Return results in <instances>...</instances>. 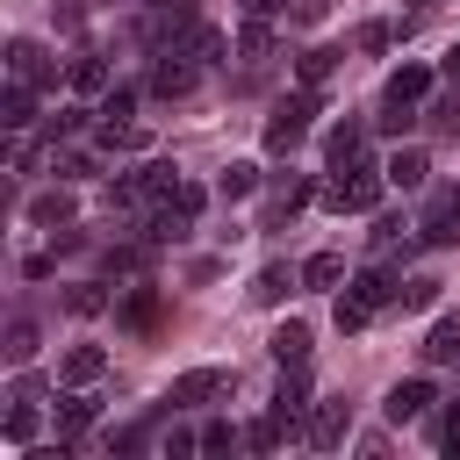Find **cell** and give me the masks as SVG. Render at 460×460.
<instances>
[{"label":"cell","instance_id":"31","mask_svg":"<svg viewBox=\"0 0 460 460\" xmlns=\"http://www.w3.org/2000/svg\"><path fill=\"white\" fill-rule=\"evenodd\" d=\"M72 86H79V93H108V65H101L93 50H79V58H72Z\"/></svg>","mask_w":460,"mask_h":460},{"label":"cell","instance_id":"36","mask_svg":"<svg viewBox=\"0 0 460 460\" xmlns=\"http://www.w3.org/2000/svg\"><path fill=\"white\" fill-rule=\"evenodd\" d=\"M65 309H72V316H101V309H108V295H101L93 280H79V288H65Z\"/></svg>","mask_w":460,"mask_h":460},{"label":"cell","instance_id":"38","mask_svg":"<svg viewBox=\"0 0 460 460\" xmlns=\"http://www.w3.org/2000/svg\"><path fill=\"white\" fill-rule=\"evenodd\" d=\"M86 115H93V108H58V115L43 122V137H50V144H58V137H79V129H86Z\"/></svg>","mask_w":460,"mask_h":460},{"label":"cell","instance_id":"10","mask_svg":"<svg viewBox=\"0 0 460 460\" xmlns=\"http://www.w3.org/2000/svg\"><path fill=\"white\" fill-rule=\"evenodd\" d=\"M316 201V180L309 172H288V180H273V201H266V230H280L295 208H309Z\"/></svg>","mask_w":460,"mask_h":460},{"label":"cell","instance_id":"29","mask_svg":"<svg viewBox=\"0 0 460 460\" xmlns=\"http://www.w3.org/2000/svg\"><path fill=\"white\" fill-rule=\"evenodd\" d=\"M338 280H345V259L338 252H309L302 259V288H338Z\"/></svg>","mask_w":460,"mask_h":460},{"label":"cell","instance_id":"50","mask_svg":"<svg viewBox=\"0 0 460 460\" xmlns=\"http://www.w3.org/2000/svg\"><path fill=\"white\" fill-rule=\"evenodd\" d=\"M438 72H453V79H460V43H453V50L438 58Z\"/></svg>","mask_w":460,"mask_h":460},{"label":"cell","instance_id":"24","mask_svg":"<svg viewBox=\"0 0 460 460\" xmlns=\"http://www.w3.org/2000/svg\"><path fill=\"white\" fill-rule=\"evenodd\" d=\"M374 316H381V309H374V302H367V295H352V288H345V295H338V302H331V323H338V331H345V338H352V331H367V323H374Z\"/></svg>","mask_w":460,"mask_h":460},{"label":"cell","instance_id":"26","mask_svg":"<svg viewBox=\"0 0 460 460\" xmlns=\"http://www.w3.org/2000/svg\"><path fill=\"white\" fill-rule=\"evenodd\" d=\"M381 172H388V187H402V194H410V187H424V172H431V165H424V151L410 144V151H395Z\"/></svg>","mask_w":460,"mask_h":460},{"label":"cell","instance_id":"40","mask_svg":"<svg viewBox=\"0 0 460 460\" xmlns=\"http://www.w3.org/2000/svg\"><path fill=\"white\" fill-rule=\"evenodd\" d=\"M417 122V108H395V101H381V115H374V129H388V137H402Z\"/></svg>","mask_w":460,"mask_h":460},{"label":"cell","instance_id":"45","mask_svg":"<svg viewBox=\"0 0 460 460\" xmlns=\"http://www.w3.org/2000/svg\"><path fill=\"white\" fill-rule=\"evenodd\" d=\"M388 36H395L388 22H359V36H352V43H359V50H388Z\"/></svg>","mask_w":460,"mask_h":460},{"label":"cell","instance_id":"41","mask_svg":"<svg viewBox=\"0 0 460 460\" xmlns=\"http://www.w3.org/2000/svg\"><path fill=\"white\" fill-rule=\"evenodd\" d=\"M58 172H65V180H93V172H101V158H93V151H65V158H58Z\"/></svg>","mask_w":460,"mask_h":460},{"label":"cell","instance_id":"37","mask_svg":"<svg viewBox=\"0 0 460 460\" xmlns=\"http://www.w3.org/2000/svg\"><path fill=\"white\" fill-rule=\"evenodd\" d=\"M230 446H244V431H237L230 417H216V424H201V453H230Z\"/></svg>","mask_w":460,"mask_h":460},{"label":"cell","instance_id":"44","mask_svg":"<svg viewBox=\"0 0 460 460\" xmlns=\"http://www.w3.org/2000/svg\"><path fill=\"white\" fill-rule=\"evenodd\" d=\"M323 14H331V0H295V7H288V22H295V29H316Z\"/></svg>","mask_w":460,"mask_h":460},{"label":"cell","instance_id":"32","mask_svg":"<svg viewBox=\"0 0 460 460\" xmlns=\"http://www.w3.org/2000/svg\"><path fill=\"white\" fill-rule=\"evenodd\" d=\"M280 438H288V424H280V417H273V410H266V417H252V424H244V446H252V453H273V446H280Z\"/></svg>","mask_w":460,"mask_h":460},{"label":"cell","instance_id":"12","mask_svg":"<svg viewBox=\"0 0 460 460\" xmlns=\"http://www.w3.org/2000/svg\"><path fill=\"white\" fill-rule=\"evenodd\" d=\"M129 187H137V201H172V187H180V165H172V158H144V165L129 172Z\"/></svg>","mask_w":460,"mask_h":460},{"label":"cell","instance_id":"48","mask_svg":"<svg viewBox=\"0 0 460 460\" xmlns=\"http://www.w3.org/2000/svg\"><path fill=\"white\" fill-rule=\"evenodd\" d=\"M395 237H402V216H374V244H381V252H388V244H395Z\"/></svg>","mask_w":460,"mask_h":460},{"label":"cell","instance_id":"34","mask_svg":"<svg viewBox=\"0 0 460 460\" xmlns=\"http://www.w3.org/2000/svg\"><path fill=\"white\" fill-rule=\"evenodd\" d=\"M137 115V86H108L101 93V122H129Z\"/></svg>","mask_w":460,"mask_h":460},{"label":"cell","instance_id":"14","mask_svg":"<svg viewBox=\"0 0 460 460\" xmlns=\"http://www.w3.org/2000/svg\"><path fill=\"white\" fill-rule=\"evenodd\" d=\"M295 288H302V266L288 273V266L273 259V266H259V273H252V302H259V309H273V302H288Z\"/></svg>","mask_w":460,"mask_h":460},{"label":"cell","instance_id":"17","mask_svg":"<svg viewBox=\"0 0 460 460\" xmlns=\"http://www.w3.org/2000/svg\"><path fill=\"white\" fill-rule=\"evenodd\" d=\"M323 158H331V165L367 158V122H331V129H323Z\"/></svg>","mask_w":460,"mask_h":460},{"label":"cell","instance_id":"4","mask_svg":"<svg viewBox=\"0 0 460 460\" xmlns=\"http://www.w3.org/2000/svg\"><path fill=\"white\" fill-rule=\"evenodd\" d=\"M345 431H352V402H316V410H309V424H302V446L338 453V446H345Z\"/></svg>","mask_w":460,"mask_h":460},{"label":"cell","instance_id":"35","mask_svg":"<svg viewBox=\"0 0 460 460\" xmlns=\"http://www.w3.org/2000/svg\"><path fill=\"white\" fill-rule=\"evenodd\" d=\"M438 288H446V280H431V273H410V280H402V309H431V302H438Z\"/></svg>","mask_w":460,"mask_h":460},{"label":"cell","instance_id":"2","mask_svg":"<svg viewBox=\"0 0 460 460\" xmlns=\"http://www.w3.org/2000/svg\"><path fill=\"white\" fill-rule=\"evenodd\" d=\"M316 115H323V86H295V93H280V101H273V115H266V137H259V144H266L273 158H288V151L309 137V122H316Z\"/></svg>","mask_w":460,"mask_h":460},{"label":"cell","instance_id":"33","mask_svg":"<svg viewBox=\"0 0 460 460\" xmlns=\"http://www.w3.org/2000/svg\"><path fill=\"white\" fill-rule=\"evenodd\" d=\"M7 359H14V367H29V359H36V323H29V316H14V323H7Z\"/></svg>","mask_w":460,"mask_h":460},{"label":"cell","instance_id":"19","mask_svg":"<svg viewBox=\"0 0 460 460\" xmlns=\"http://www.w3.org/2000/svg\"><path fill=\"white\" fill-rule=\"evenodd\" d=\"M244 65H259V58H273V14H244V29H237V43H230Z\"/></svg>","mask_w":460,"mask_h":460},{"label":"cell","instance_id":"22","mask_svg":"<svg viewBox=\"0 0 460 460\" xmlns=\"http://www.w3.org/2000/svg\"><path fill=\"white\" fill-rule=\"evenodd\" d=\"M338 58H345V50H331V43H309V50L295 58V79H302V86H323V79L338 72Z\"/></svg>","mask_w":460,"mask_h":460},{"label":"cell","instance_id":"49","mask_svg":"<svg viewBox=\"0 0 460 460\" xmlns=\"http://www.w3.org/2000/svg\"><path fill=\"white\" fill-rule=\"evenodd\" d=\"M288 0H244V14H280Z\"/></svg>","mask_w":460,"mask_h":460},{"label":"cell","instance_id":"5","mask_svg":"<svg viewBox=\"0 0 460 460\" xmlns=\"http://www.w3.org/2000/svg\"><path fill=\"white\" fill-rule=\"evenodd\" d=\"M7 72H14L22 86H50V79H58V58H50L43 43H29V36H14V43H7Z\"/></svg>","mask_w":460,"mask_h":460},{"label":"cell","instance_id":"23","mask_svg":"<svg viewBox=\"0 0 460 460\" xmlns=\"http://www.w3.org/2000/svg\"><path fill=\"white\" fill-rule=\"evenodd\" d=\"M0 122H7V129H14V137H22V129H29V122H36V86H22V79H14V86H7V93H0Z\"/></svg>","mask_w":460,"mask_h":460},{"label":"cell","instance_id":"15","mask_svg":"<svg viewBox=\"0 0 460 460\" xmlns=\"http://www.w3.org/2000/svg\"><path fill=\"white\" fill-rule=\"evenodd\" d=\"M115 323H129V331H151V323H165V302H158V288H129V295L115 302Z\"/></svg>","mask_w":460,"mask_h":460},{"label":"cell","instance_id":"27","mask_svg":"<svg viewBox=\"0 0 460 460\" xmlns=\"http://www.w3.org/2000/svg\"><path fill=\"white\" fill-rule=\"evenodd\" d=\"M29 223H43V230H58V223H72V194H65V187H50V194H36V201H29Z\"/></svg>","mask_w":460,"mask_h":460},{"label":"cell","instance_id":"13","mask_svg":"<svg viewBox=\"0 0 460 460\" xmlns=\"http://www.w3.org/2000/svg\"><path fill=\"white\" fill-rule=\"evenodd\" d=\"M345 288H352V295H367L374 309H388V302H402V273H395V266H359V273H352Z\"/></svg>","mask_w":460,"mask_h":460},{"label":"cell","instance_id":"9","mask_svg":"<svg viewBox=\"0 0 460 460\" xmlns=\"http://www.w3.org/2000/svg\"><path fill=\"white\" fill-rule=\"evenodd\" d=\"M431 402H438L431 374H410V381H395V388H388V402H381V410H388V424H410V417H424Z\"/></svg>","mask_w":460,"mask_h":460},{"label":"cell","instance_id":"6","mask_svg":"<svg viewBox=\"0 0 460 460\" xmlns=\"http://www.w3.org/2000/svg\"><path fill=\"white\" fill-rule=\"evenodd\" d=\"M194 79H201V72H194V58L158 50V65H151V93H158V101H187V93H194Z\"/></svg>","mask_w":460,"mask_h":460},{"label":"cell","instance_id":"43","mask_svg":"<svg viewBox=\"0 0 460 460\" xmlns=\"http://www.w3.org/2000/svg\"><path fill=\"white\" fill-rule=\"evenodd\" d=\"M187 453H201V431H180V424H172V431H165V460H187Z\"/></svg>","mask_w":460,"mask_h":460},{"label":"cell","instance_id":"28","mask_svg":"<svg viewBox=\"0 0 460 460\" xmlns=\"http://www.w3.org/2000/svg\"><path fill=\"white\" fill-rule=\"evenodd\" d=\"M187 230H194V216H187V208H172V201H165V208H158V216H151V230H144V237H151V244H180V237H187Z\"/></svg>","mask_w":460,"mask_h":460},{"label":"cell","instance_id":"25","mask_svg":"<svg viewBox=\"0 0 460 460\" xmlns=\"http://www.w3.org/2000/svg\"><path fill=\"white\" fill-rule=\"evenodd\" d=\"M266 345H273V359H280V367H295V359H309V323H302V316H288Z\"/></svg>","mask_w":460,"mask_h":460},{"label":"cell","instance_id":"18","mask_svg":"<svg viewBox=\"0 0 460 460\" xmlns=\"http://www.w3.org/2000/svg\"><path fill=\"white\" fill-rule=\"evenodd\" d=\"M58 374H65V388H86V381L108 374V352H101V345H72V352L58 359Z\"/></svg>","mask_w":460,"mask_h":460},{"label":"cell","instance_id":"7","mask_svg":"<svg viewBox=\"0 0 460 460\" xmlns=\"http://www.w3.org/2000/svg\"><path fill=\"white\" fill-rule=\"evenodd\" d=\"M431 79H438V72H431L424 58H402V65L388 72V86H381V101H395V108H417V101L431 93Z\"/></svg>","mask_w":460,"mask_h":460},{"label":"cell","instance_id":"1","mask_svg":"<svg viewBox=\"0 0 460 460\" xmlns=\"http://www.w3.org/2000/svg\"><path fill=\"white\" fill-rule=\"evenodd\" d=\"M381 194H388V172H381L374 158H352V165H338L331 187H316V201H323L331 216H374Z\"/></svg>","mask_w":460,"mask_h":460},{"label":"cell","instance_id":"42","mask_svg":"<svg viewBox=\"0 0 460 460\" xmlns=\"http://www.w3.org/2000/svg\"><path fill=\"white\" fill-rule=\"evenodd\" d=\"M172 208L201 216V208H208V187H201V180H180V187H172Z\"/></svg>","mask_w":460,"mask_h":460},{"label":"cell","instance_id":"8","mask_svg":"<svg viewBox=\"0 0 460 460\" xmlns=\"http://www.w3.org/2000/svg\"><path fill=\"white\" fill-rule=\"evenodd\" d=\"M223 367H187L172 388H165V410H194V402H208V395H223Z\"/></svg>","mask_w":460,"mask_h":460},{"label":"cell","instance_id":"21","mask_svg":"<svg viewBox=\"0 0 460 460\" xmlns=\"http://www.w3.org/2000/svg\"><path fill=\"white\" fill-rule=\"evenodd\" d=\"M244 194H259V165L252 158H230L216 172V201H244Z\"/></svg>","mask_w":460,"mask_h":460},{"label":"cell","instance_id":"39","mask_svg":"<svg viewBox=\"0 0 460 460\" xmlns=\"http://www.w3.org/2000/svg\"><path fill=\"white\" fill-rule=\"evenodd\" d=\"M431 438H438V453H453V460H460V395L446 402V417H438V431H431Z\"/></svg>","mask_w":460,"mask_h":460},{"label":"cell","instance_id":"20","mask_svg":"<svg viewBox=\"0 0 460 460\" xmlns=\"http://www.w3.org/2000/svg\"><path fill=\"white\" fill-rule=\"evenodd\" d=\"M424 367H446V359H460V316H438L431 331H424Z\"/></svg>","mask_w":460,"mask_h":460},{"label":"cell","instance_id":"46","mask_svg":"<svg viewBox=\"0 0 460 460\" xmlns=\"http://www.w3.org/2000/svg\"><path fill=\"white\" fill-rule=\"evenodd\" d=\"M50 273H58V252H29L22 259V280H50Z\"/></svg>","mask_w":460,"mask_h":460},{"label":"cell","instance_id":"3","mask_svg":"<svg viewBox=\"0 0 460 460\" xmlns=\"http://www.w3.org/2000/svg\"><path fill=\"white\" fill-rule=\"evenodd\" d=\"M309 367L295 359V367H280V381H273V417L288 424V438H302V424H309Z\"/></svg>","mask_w":460,"mask_h":460},{"label":"cell","instance_id":"47","mask_svg":"<svg viewBox=\"0 0 460 460\" xmlns=\"http://www.w3.org/2000/svg\"><path fill=\"white\" fill-rule=\"evenodd\" d=\"M144 446V424H122V431H108V453H137Z\"/></svg>","mask_w":460,"mask_h":460},{"label":"cell","instance_id":"51","mask_svg":"<svg viewBox=\"0 0 460 460\" xmlns=\"http://www.w3.org/2000/svg\"><path fill=\"white\" fill-rule=\"evenodd\" d=\"M438 194H446V201H453V208H460V180H453V187H438Z\"/></svg>","mask_w":460,"mask_h":460},{"label":"cell","instance_id":"16","mask_svg":"<svg viewBox=\"0 0 460 460\" xmlns=\"http://www.w3.org/2000/svg\"><path fill=\"white\" fill-rule=\"evenodd\" d=\"M93 417H101V395H86V388L58 395V431H65V438H86V431H93Z\"/></svg>","mask_w":460,"mask_h":460},{"label":"cell","instance_id":"52","mask_svg":"<svg viewBox=\"0 0 460 460\" xmlns=\"http://www.w3.org/2000/svg\"><path fill=\"white\" fill-rule=\"evenodd\" d=\"M417 7H438V0H417Z\"/></svg>","mask_w":460,"mask_h":460},{"label":"cell","instance_id":"11","mask_svg":"<svg viewBox=\"0 0 460 460\" xmlns=\"http://www.w3.org/2000/svg\"><path fill=\"white\" fill-rule=\"evenodd\" d=\"M417 244H424V252L460 244V208H453L446 194H431V208H424V223H417Z\"/></svg>","mask_w":460,"mask_h":460},{"label":"cell","instance_id":"30","mask_svg":"<svg viewBox=\"0 0 460 460\" xmlns=\"http://www.w3.org/2000/svg\"><path fill=\"white\" fill-rule=\"evenodd\" d=\"M36 424H43V417H36V402H22V395H14V410H7V424H0V431H7V446H36Z\"/></svg>","mask_w":460,"mask_h":460}]
</instances>
